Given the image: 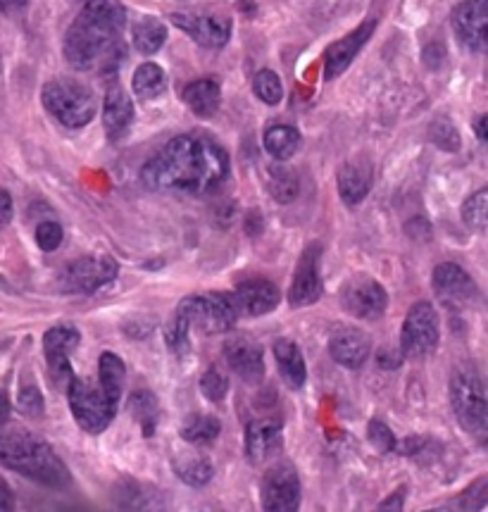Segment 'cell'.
<instances>
[{
    "label": "cell",
    "instance_id": "17",
    "mask_svg": "<svg viewBox=\"0 0 488 512\" xmlns=\"http://www.w3.org/2000/svg\"><path fill=\"white\" fill-rule=\"evenodd\" d=\"M224 355H227L229 367L234 370L243 382L250 386H258L265 379V358L262 348L248 336H231L224 343Z\"/></svg>",
    "mask_w": 488,
    "mask_h": 512
},
{
    "label": "cell",
    "instance_id": "28",
    "mask_svg": "<svg viewBox=\"0 0 488 512\" xmlns=\"http://www.w3.org/2000/svg\"><path fill=\"white\" fill-rule=\"evenodd\" d=\"M131 86H134V93L141 101H155V98H160L165 93L167 77L155 62H143L139 70L134 72Z\"/></svg>",
    "mask_w": 488,
    "mask_h": 512
},
{
    "label": "cell",
    "instance_id": "34",
    "mask_svg": "<svg viewBox=\"0 0 488 512\" xmlns=\"http://www.w3.org/2000/svg\"><path fill=\"white\" fill-rule=\"evenodd\" d=\"M462 222L472 231H484L488 224V189H479L462 205Z\"/></svg>",
    "mask_w": 488,
    "mask_h": 512
},
{
    "label": "cell",
    "instance_id": "1",
    "mask_svg": "<svg viewBox=\"0 0 488 512\" xmlns=\"http://www.w3.org/2000/svg\"><path fill=\"white\" fill-rule=\"evenodd\" d=\"M229 177V155L208 136L186 134L167 143L141 170L143 186L160 193L217 191Z\"/></svg>",
    "mask_w": 488,
    "mask_h": 512
},
{
    "label": "cell",
    "instance_id": "12",
    "mask_svg": "<svg viewBox=\"0 0 488 512\" xmlns=\"http://www.w3.org/2000/svg\"><path fill=\"white\" fill-rule=\"evenodd\" d=\"M319 260H322V246L312 243L300 255L293 282L289 289V303L293 308H308L322 298V274H319Z\"/></svg>",
    "mask_w": 488,
    "mask_h": 512
},
{
    "label": "cell",
    "instance_id": "39",
    "mask_svg": "<svg viewBox=\"0 0 488 512\" xmlns=\"http://www.w3.org/2000/svg\"><path fill=\"white\" fill-rule=\"evenodd\" d=\"M62 239H65V231H62L60 222L43 220V222H39V227H36V243H39L41 251H46V253L58 251Z\"/></svg>",
    "mask_w": 488,
    "mask_h": 512
},
{
    "label": "cell",
    "instance_id": "36",
    "mask_svg": "<svg viewBox=\"0 0 488 512\" xmlns=\"http://www.w3.org/2000/svg\"><path fill=\"white\" fill-rule=\"evenodd\" d=\"M200 391L208 398L210 403H222L229 393V377L224 374L220 367L212 365L205 370L203 377H200Z\"/></svg>",
    "mask_w": 488,
    "mask_h": 512
},
{
    "label": "cell",
    "instance_id": "16",
    "mask_svg": "<svg viewBox=\"0 0 488 512\" xmlns=\"http://www.w3.org/2000/svg\"><path fill=\"white\" fill-rule=\"evenodd\" d=\"M79 346V332L74 327H53L43 336V351H46L48 370L58 384H70L74 377L70 355Z\"/></svg>",
    "mask_w": 488,
    "mask_h": 512
},
{
    "label": "cell",
    "instance_id": "46",
    "mask_svg": "<svg viewBox=\"0 0 488 512\" xmlns=\"http://www.w3.org/2000/svg\"><path fill=\"white\" fill-rule=\"evenodd\" d=\"M12 508H15V496H12L8 484L0 479V510H12Z\"/></svg>",
    "mask_w": 488,
    "mask_h": 512
},
{
    "label": "cell",
    "instance_id": "40",
    "mask_svg": "<svg viewBox=\"0 0 488 512\" xmlns=\"http://www.w3.org/2000/svg\"><path fill=\"white\" fill-rule=\"evenodd\" d=\"M17 408H20L27 417H41L43 410H46V403H43L39 386L24 384L20 389V396H17Z\"/></svg>",
    "mask_w": 488,
    "mask_h": 512
},
{
    "label": "cell",
    "instance_id": "5",
    "mask_svg": "<svg viewBox=\"0 0 488 512\" xmlns=\"http://www.w3.org/2000/svg\"><path fill=\"white\" fill-rule=\"evenodd\" d=\"M43 108L67 129L86 127L96 117L98 103L93 91L70 79H53L41 91Z\"/></svg>",
    "mask_w": 488,
    "mask_h": 512
},
{
    "label": "cell",
    "instance_id": "14",
    "mask_svg": "<svg viewBox=\"0 0 488 512\" xmlns=\"http://www.w3.org/2000/svg\"><path fill=\"white\" fill-rule=\"evenodd\" d=\"M453 29L469 51L481 53L488 41V0H465L453 10Z\"/></svg>",
    "mask_w": 488,
    "mask_h": 512
},
{
    "label": "cell",
    "instance_id": "9",
    "mask_svg": "<svg viewBox=\"0 0 488 512\" xmlns=\"http://www.w3.org/2000/svg\"><path fill=\"white\" fill-rule=\"evenodd\" d=\"M117 262L110 255H86L74 260L60 274V289L65 293H96L115 282Z\"/></svg>",
    "mask_w": 488,
    "mask_h": 512
},
{
    "label": "cell",
    "instance_id": "7",
    "mask_svg": "<svg viewBox=\"0 0 488 512\" xmlns=\"http://www.w3.org/2000/svg\"><path fill=\"white\" fill-rule=\"evenodd\" d=\"M67 401H70L74 420L86 434H103L120 408V403L105 396L100 386H93L79 377H72L67 384Z\"/></svg>",
    "mask_w": 488,
    "mask_h": 512
},
{
    "label": "cell",
    "instance_id": "25",
    "mask_svg": "<svg viewBox=\"0 0 488 512\" xmlns=\"http://www.w3.org/2000/svg\"><path fill=\"white\" fill-rule=\"evenodd\" d=\"M181 101L189 105L193 115L198 117H212L220 108L222 89L215 79H198L191 81L184 91H181Z\"/></svg>",
    "mask_w": 488,
    "mask_h": 512
},
{
    "label": "cell",
    "instance_id": "6",
    "mask_svg": "<svg viewBox=\"0 0 488 512\" xmlns=\"http://www.w3.org/2000/svg\"><path fill=\"white\" fill-rule=\"evenodd\" d=\"M177 315L184 317L189 329L212 336L229 332L241 317V310L234 293H203V296L184 298L179 303Z\"/></svg>",
    "mask_w": 488,
    "mask_h": 512
},
{
    "label": "cell",
    "instance_id": "26",
    "mask_svg": "<svg viewBox=\"0 0 488 512\" xmlns=\"http://www.w3.org/2000/svg\"><path fill=\"white\" fill-rule=\"evenodd\" d=\"M124 384H127V367L120 355L105 351L98 360V386L105 391V396H110L112 401L120 403Z\"/></svg>",
    "mask_w": 488,
    "mask_h": 512
},
{
    "label": "cell",
    "instance_id": "44",
    "mask_svg": "<svg viewBox=\"0 0 488 512\" xmlns=\"http://www.w3.org/2000/svg\"><path fill=\"white\" fill-rule=\"evenodd\" d=\"M403 505H405V489H398L396 493H391V496L386 498V501H381L377 510H381V512H386V510H403Z\"/></svg>",
    "mask_w": 488,
    "mask_h": 512
},
{
    "label": "cell",
    "instance_id": "19",
    "mask_svg": "<svg viewBox=\"0 0 488 512\" xmlns=\"http://www.w3.org/2000/svg\"><path fill=\"white\" fill-rule=\"evenodd\" d=\"M377 29V20L362 22L358 29L350 31L348 36H343L341 41L331 43L327 55H324V77L336 79L350 67V62L355 60V55L362 51V46L369 41V36Z\"/></svg>",
    "mask_w": 488,
    "mask_h": 512
},
{
    "label": "cell",
    "instance_id": "43",
    "mask_svg": "<svg viewBox=\"0 0 488 512\" xmlns=\"http://www.w3.org/2000/svg\"><path fill=\"white\" fill-rule=\"evenodd\" d=\"M12 215H15V208H12V198L8 191L0 189V227L12 222Z\"/></svg>",
    "mask_w": 488,
    "mask_h": 512
},
{
    "label": "cell",
    "instance_id": "29",
    "mask_svg": "<svg viewBox=\"0 0 488 512\" xmlns=\"http://www.w3.org/2000/svg\"><path fill=\"white\" fill-rule=\"evenodd\" d=\"M131 39H134L136 51L143 55H153L162 48V43L167 41V29L158 17H143L134 24V31H131Z\"/></svg>",
    "mask_w": 488,
    "mask_h": 512
},
{
    "label": "cell",
    "instance_id": "24",
    "mask_svg": "<svg viewBox=\"0 0 488 512\" xmlns=\"http://www.w3.org/2000/svg\"><path fill=\"white\" fill-rule=\"evenodd\" d=\"M274 360H277L279 374L289 389H303L305 379H308V367L300 348L291 339H279L274 343Z\"/></svg>",
    "mask_w": 488,
    "mask_h": 512
},
{
    "label": "cell",
    "instance_id": "41",
    "mask_svg": "<svg viewBox=\"0 0 488 512\" xmlns=\"http://www.w3.org/2000/svg\"><path fill=\"white\" fill-rule=\"evenodd\" d=\"M367 436H369V443H372L374 448H379L381 453L396 451V439H393V432L389 427H386L384 422H379V420L369 422Z\"/></svg>",
    "mask_w": 488,
    "mask_h": 512
},
{
    "label": "cell",
    "instance_id": "22",
    "mask_svg": "<svg viewBox=\"0 0 488 512\" xmlns=\"http://www.w3.org/2000/svg\"><path fill=\"white\" fill-rule=\"evenodd\" d=\"M131 122H134V103L127 96V91L120 84H112L108 93H105L103 103V124L105 134L112 141H120L127 134Z\"/></svg>",
    "mask_w": 488,
    "mask_h": 512
},
{
    "label": "cell",
    "instance_id": "8",
    "mask_svg": "<svg viewBox=\"0 0 488 512\" xmlns=\"http://www.w3.org/2000/svg\"><path fill=\"white\" fill-rule=\"evenodd\" d=\"M441 339V324L436 308L427 301L415 303L408 310L403 322V332H400V351L410 358H424V355L434 353Z\"/></svg>",
    "mask_w": 488,
    "mask_h": 512
},
{
    "label": "cell",
    "instance_id": "37",
    "mask_svg": "<svg viewBox=\"0 0 488 512\" xmlns=\"http://www.w3.org/2000/svg\"><path fill=\"white\" fill-rule=\"evenodd\" d=\"M189 332L191 329H189V324H186L184 317L174 312V320L167 324V329H165L167 346H170L177 355H186L189 353Z\"/></svg>",
    "mask_w": 488,
    "mask_h": 512
},
{
    "label": "cell",
    "instance_id": "48",
    "mask_svg": "<svg viewBox=\"0 0 488 512\" xmlns=\"http://www.w3.org/2000/svg\"><path fill=\"white\" fill-rule=\"evenodd\" d=\"M486 122H488L486 115H481L479 122H477V136H479L481 143H486Z\"/></svg>",
    "mask_w": 488,
    "mask_h": 512
},
{
    "label": "cell",
    "instance_id": "45",
    "mask_svg": "<svg viewBox=\"0 0 488 512\" xmlns=\"http://www.w3.org/2000/svg\"><path fill=\"white\" fill-rule=\"evenodd\" d=\"M27 8V0H0V15H17Z\"/></svg>",
    "mask_w": 488,
    "mask_h": 512
},
{
    "label": "cell",
    "instance_id": "47",
    "mask_svg": "<svg viewBox=\"0 0 488 512\" xmlns=\"http://www.w3.org/2000/svg\"><path fill=\"white\" fill-rule=\"evenodd\" d=\"M8 417H10V403L8 398H5V393H0V424L8 422Z\"/></svg>",
    "mask_w": 488,
    "mask_h": 512
},
{
    "label": "cell",
    "instance_id": "30",
    "mask_svg": "<svg viewBox=\"0 0 488 512\" xmlns=\"http://www.w3.org/2000/svg\"><path fill=\"white\" fill-rule=\"evenodd\" d=\"M174 474L189 486H205L212 479V462L205 455H184L172 460Z\"/></svg>",
    "mask_w": 488,
    "mask_h": 512
},
{
    "label": "cell",
    "instance_id": "38",
    "mask_svg": "<svg viewBox=\"0 0 488 512\" xmlns=\"http://www.w3.org/2000/svg\"><path fill=\"white\" fill-rule=\"evenodd\" d=\"M431 141L441 148V151H458L460 148V134L448 120H436L429 129Z\"/></svg>",
    "mask_w": 488,
    "mask_h": 512
},
{
    "label": "cell",
    "instance_id": "13",
    "mask_svg": "<svg viewBox=\"0 0 488 512\" xmlns=\"http://www.w3.org/2000/svg\"><path fill=\"white\" fill-rule=\"evenodd\" d=\"M431 284H434L436 298H441L450 308H467V305L477 303L479 298L474 279L455 262H443V265L436 267Z\"/></svg>",
    "mask_w": 488,
    "mask_h": 512
},
{
    "label": "cell",
    "instance_id": "4",
    "mask_svg": "<svg viewBox=\"0 0 488 512\" xmlns=\"http://www.w3.org/2000/svg\"><path fill=\"white\" fill-rule=\"evenodd\" d=\"M450 405L460 427L479 443L488 436V401L486 386L477 367L462 365L450 377Z\"/></svg>",
    "mask_w": 488,
    "mask_h": 512
},
{
    "label": "cell",
    "instance_id": "3",
    "mask_svg": "<svg viewBox=\"0 0 488 512\" xmlns=\"http://www.w3.org/2000/svg\"><path fill=\"white\" fill-rule=\"evenodd\" d=\"M0 465L39 484L55 486V489L70 482V474L58 453L39 436L24 432V429L0 432Z\"/></svg>",
    "mask_w": 488,
    "mask_h": 512
},
{
    "label": "cell",
    "instance_id": "42",
    "mask_svg": "<svg viewBox=\"0 0 488 512\" xmlns=\"http://www.w3.org/2000/svg\"><path fill=\"white\" fill-rule=\"evenodd\" d=\"M403 351L400 348H381L377 353V362L379 367H384V370H393V367H400V362H403Z\"/></svg>",
    "mask_w": 488,
    "mask_h": 512
},
{
    "label": "cell",
    "instance_id": "11",
    "mask_svg": "<svg viewBox=\"0 0 488 512\" xmlns=\"http://www.w3.org/2000/svg\"><path fill=\"white\" fill-rule=\"evenodd\" d=\"M262 508L267 512H296L300 508V477L291 462H277L262 477Z\"/></svg>",
    "mask_w": 488,
    "mask_h": 512
},
{
    "label": "cell",
    "instance_id": "18",
    "mask_svg": "<svg viewBox=\"0 0 488 512\" xmlns=\"http://www.w3.org/2000/svg\"><path fill=\"white\" fill-rule=\"evenodd\" d=\"M372 343H369L367 334L362 329L348 327V324H339L329 336V353L339 365L348 367V370H358L369 358Z\"/></svg>",
    "mask_w": 488,
    "mask_h": 512
},
{
    "label": "cell",
    "instance_id": "20",
    "mask_svg": "<svg viewBox=\"0 0 488 512\" xmlns=\"http://www.w3.org/2000/svg\"><path fill=\"white\" fill-rule=\"evenodd\" d=\"M234 298L236 303H239V310L243 315L262 317L277 308L281 301V293L269 279H248V282L239 284Z\"/></svg>",
    "mask_w": 488,
    "mask_h": 512
},
{
    "label": "cell",
    "instance_id": "2",
    "mask_svg": "<svg viewBox=\"0 0 488 512\" xmlns=\"http://www.w3.org/2000/svg\"><path fill=\"white\" fill-rule=\"evenodd\" d=\"M127 10L120 0H89L65 34V60L77 72L115 70L124 58Z\"/></svg>",
    "mask_w": 488,
    "mask_h": 512
},
{
    "label": "cell",
    "instance_id": "15",
    "mask_svg": "<svg viewBox=\"0 0 488 512\" xmlns=\"http://www.w3.org/2000/svg\"><path fill=\"white\" fill-rule=\"evenodd\" d=\"M172 24L191 36L203 48H224L231 36V22L220 15H196V12H174Z\"/></svg>",
    "mask_w": 488,
    "mask_h": 512
},
{
    "label": "cell",
    "instance_id": "33",
    "mask_svg": "<svg viewBox=\"0 0 488 512\" xmlns=\"http://www.w3.org/2000/svg\"><path fill=\"white\" fill-rule=\"evenodd\" d=\"M298 191H300L298 177L291 170H286V167L281 165L269 170V193H272L274 201L289 205L298 198Z\"/></svg>",
    "mask_w": 488,
    "mask_h": 512
},
{
    "label": "cell",
    "instance_id": "27",
    "mask_svg": "<svg viewBox=\"0 0 488 512\" xmlns=\"http://www.w3.org/2000/svg\"><path fill=\"white\" fill-rule=\"evenodd\" d=\"M265 148L277 162L291 160L300 148L298 129L289 127V124H274L265 131Z\"/></svg>",
    "mask_w": 488,
    "mask_h": 512
},
{
    "label": "cell",
    "instance_id": "23",
    "mask_svg": "<svg viewBox=\"0 0 488 512\" xmlns=\"http://www.w3.org/2000/svg\"><path fill=\"white\" fill-rule=\"evenodd\" d=\"M374 179V167L369 160H353L339 170V193L341 201L350 205H360L367 198L369 189H372Z\"/></svg>",
    "mask_w": 488,
    "mask_h": 512
},
{
    "label": "cell",
    "instance_id": "35",
    "mask_svg": "<svg viewBox=\"0 0 488 512\" xmlns=\"http://www.w3.org/2000/svg\"><path fill=\"white\" fill-rule=\"evenodd\" d=\"M253 91L267 105H279L281 98H284V86H281V79L272 70H260L255 74Z\"/></svg>",
    "mask_w": 488,
    "mask_h": 512
},
{
    "label": "cell",
    "instance_id": "32",
    "mask_svg": "<svg viewBox=\"0 0 488 512\" xmlns=\"http://www.w3.org/2000/svg\"><path fill=\"white\" fill-rule=\"evenodd\" d=\"M222 424L212 415H191L189 420L181 424V439L193 443V446H205L220 436Z\"/></svg>",
    "mask_w": 488,
    "mask_h": 512
},
{
    "label": "cell",
    "instance_id": "31",
    "mask_svg": "<svg viewBox=\"0 0 488 512\" xmlns=\"http://www.w3.org/2000/svg\"><path fill=\"white\" fill-rule=\"evenodd\" d=\"M129 410H131V415H134V420L141 424L143 436H153L155 427H158V420H160L158 398H155L150 391L131 393Z\"/></svg>",
    "mask_w": 488,
    "mask_h": 512
},
{
    "label": "cell",
    "instance_id": "10",
    "mask_svg": "<svg viewBox=\"0 0 488 512\" xmlns=\"http://www.w3.org/2000/svg\"><path fill=\"white\" fill-rule=\"evenodd\" d=\"M341 305L358 320H379L389 305V293L374 277L355 274L341 289Z\"/></svg>",
    "mask_w": 488,
    "mask_h": 512
},
{
    "label": "cell",
    "instance_id": "21",
    "mask_svg": "<svg viewBox=\"0 0 488 512\" xmlns=\"http://www.w3.org/2000/svg\"><path fill=\"white\" fill-rule=\"evenodd\" d=\"M284 446L281 439V427L269 420H253L246 427V455L253 465H262L274 458Z\"/></svg>",
    "mask_w": 488,
    "mask_h": 512
}]
</instances>
